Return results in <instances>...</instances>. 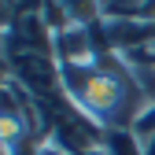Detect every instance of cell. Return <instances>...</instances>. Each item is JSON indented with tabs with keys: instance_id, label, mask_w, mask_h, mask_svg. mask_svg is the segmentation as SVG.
Here are the masks:
<instances>
[{
	"instance_id": "obj_1",
	"label": "cell",
	"mask_w": 155,
	"mask_h": 155,
	"mask_svg": "<svg viewBox=\"0 0 155 155\" xmlns=\"http://www.w3.org/2000/svg\"><path fill=\"white\" fill-rule=\"evenodd\" d=\"M59 85L67 100L104 129H133L148 111L122 52H107L92 63H59Z\"/></svg>"
},
{
	"instance_id": "obj_2",
	"label": "cell",
	"mask_w": 155,
	"mask_h": 155,
	"mask_svg": "<svg viewBox=\"0 0 155 155\" xmlns=\"http://www.w3.org/2000/svg\"><path fill=\"white\" fill-rule=\"evenodd\" d=\"M104 148H107L111 155H144V140H140L133 129H107Z\"/></svg>"
},
{
	"instance_id": "obj_3",
	"label": "cell",
	"mask_w": 155,
	"mask_h": 155,
	"mask_svg": "<svg viewBox=\"0 0 155 155\" xmlns=\"http://www.w3.org/2000/svg\"><path fill=\"white\" fill-rule=\"evenodd\" d=\"M148 0H104V18H137Z\"/></svg>"
},
{
	"instance_id": "obj_4",
	"label": "cell",
	"mask_w": 155,
	"mask_h": 155,
	"mask_svg": "<svg viewBox=\"0 0 155 155\" xmlns=\"http://www.w3.org/2000/svg\"><path fill=\"white\" fill-rule=\"evenodd\" d=\"M4 155H48V151H45V140H18V144H8Z\"/></svg>"
},
{
	"instance_id": "obj_5",
	"label": "cell",
	"mask_w": 155,
	"mask_h": 155,
	"mask_svg": "<svg viewBox=\"0 0 155 155\" xmlns=\"http://www.w3.org/2000/svg\"><path fill=\"white\" fill-rule=\"evenodd\" d=\"M144 140V155H155V133H151V137H140Z\"/></svg>"
},
{
	"instance_id": "obj_6",
	"label": "cell",
	"mask_w": 155,
	"mask_h": 155,
	"mask_svg": "<svg viewBox=\"0 0 155 155\" xmlns=\"http://www.w3.org/2000/svg\"><path fill=\"white\" fill-rule=\"evenodd\" d=\"M45 151H48V155H70V151H63V148H52V144H45Z\"/></svg>"
},
{
	"instance_id": "obj_7",
	"label": "cell",
	"mask_w": 155,
	"mask_h": 155,
	"mask_svg": "<svg viewBox=\"0 0 155 155\" xmlns=\"http://www.w3.org/2000/svg\"><path fill=\"white\" fill-rule=\"evenodd\" d=\"M137 52H144V55H148V59L155 63V45H148V48H137Z\"/></svg>"
}]
</instances>
